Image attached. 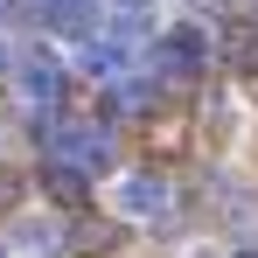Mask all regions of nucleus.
<instances>
[{
	"label": "nucleus",
	"mask_w": 258,
	"mask_h": 258,
	"mask_svg": "<svg viewBox=\"0 0 258 258\" xmlns=\"http://www.w3.org/2000/svg\"><path fill=\"white\" fill-rule=\"evenodd\" d=\"M210 56H216V42H210V28H203V21H181V28H168V35L154 42V63H161L168 77H203V70H210Z\"/></svg>",
	"instance_id": "f257e3e1"
},
{
	"label": "nucleus",
	"mask_w": 258,
	"mask_h": 258,
	"mask_svg": "<svg viewBox=\"0 0 258 258\" xmlns=\"http://www.w3.org/2000/svg\"><path fill=\"white\" fill-rule=\"evenodd\" d=\"M119 210H126L133 223H174V188H168V174H147V168L119 174Z\"/></svg>",
	"instance_id": "f03ea898"
},
{
	"label": "nucleus",
	"mask_w": 258,
	"mask_h": 258,
	"mask_svg": "<svg viewBox=\"0 0 258 258\" xmlns=\"http://www.w3.org/2000/svg\"><path fill=\"white\" fill-rule=\"evenodd\" d=\"M35 14H42L49 35H77V42H91L105 28V7L98 0H35Z\"/></svg>",
	"instance_id": "7ed1b4c3"
},
{
	"label": "nucleus",
	"mask_w": 258,
	"mask_h": 258,
	"mask_svg": "<svg viewBox=\"0 0 258 258\" xmlns=\"http://www.w3.org/2000/svg\"><path fill=\"white\" fill-rule=\"evenodd\" d=\"M14 84H21V98H28V105H56V98H63V70H56V63H49V56H21V63H14Z\"/></svg>",
	"instance_id": "20e7f679"
},
{
	"label": "nucleus",
	"mask_w": 258,
	"mask_h": 258,
	"mask_svg": "<svg viewBox=\"0 0 258 258\" xmlns=\"http://www.w3.org/2000/svg\"><path fill=\"white\" fill-rule=\"evenodd\" d=\"M42 196H56V210H84V203H91V174L49 161V168H42Z\"/></svg>",
	"instance_id": "39448f33"
},
{
	"label": "nucleus",
	"mask_w": 258,
	"mask_h": 258,
	"mask_svg": "<svg viewBox=\"0 0 258 258\" xmlns=\"http://www.w3.org/2000/svg\"><path fill=\"white\" fill-rule=\"evenodd\" d=\"M70 244H77V251H112V244H119V230H112V223H77V237H70Z\"/></svg>",
	"instance_id": "423d86ee"
},
{
	"label": "nucleus",
	"mask_w": 258,
	"mask_h": 258,
	"mask_svg": "<svg viewBox=\"0 0 258 258\" xmlns=\"http://www.w3.org/2000/svg\"><path fill=\"white\" fill-rule=\"evenodd\" d=\"M14 196H21V181H14V174L0 168V210H14Z\"/></svg>",
	"instance_id": "0eeeda50"
},
{
	"label": "nucleus",
	"mask_w": 258,
	"mask_h": 258,
	"mask_svg": "<svg viewBox=\"0 0 258 258\" xmlns=\"http://www.w3.org/2000/svg\"><path fill=\"white\" fill-rule=\"evenodd\" d=\"M230 258H258V244H244V251H230Z\"/></svg>",
	"instance_id": "6e6552de"
},
{
	"label": "nucleus",
	"mask_w": 258,
	"mask_h": 258,
	"mask_svg": "<svg viewBox=\"0 0 258 258\" xmlns=\"http://www.w3.org/2000/svg\"><path fill=\"white\" fill-rule=\"evenodd\" d=\"M251 28H258V0H251Z\"/></svg>",
	"instance_id": "1a4fd4ad"
},
{
	"label": "nucleus",
	"mask_w": 258,
	"mask_h": 258,
	"mask_svg": "<svg viewBox=\"0 0 258 258\" xmlns=\"http://www.w3.org/2000/svg\"><path fill=\"white\" fill-rule=\"evenodd\" d=\"M0 70H7V49H0Z\"/></svg>",
	"instance_id": "9d476101"
},
{
	"label": "nucleus",
	"mask_w": 258,
	"mask_h": 258,
	"mask_svg": "<svg viewBox=\"0 0 258 258\" xmlns=\"http://www.w3.org/2000/svg\"><path fill=\"white\" fill-rule=\"evenodd\" d=\"M196 258H210V251H196Z\"/></svg>",
	"instance_id": "9b49d317"
},
{
	"label": "nucleus",
	"mask_w": 258,
	"mask_h": 258,
	"mask_svg": "<svg viewBox=\"0 0 258 258\" xmlns=\"http://www.w3.org/2000/svg\"><path fill=\"white\" fill-rule=\"evenodd\" d=\"M0 258H7V251H0Z\"/></svg>",
	"instance_id": "f8f14e48"
}]
</instances>
